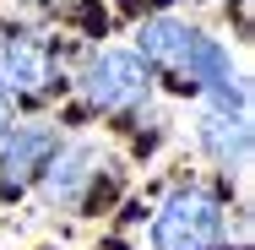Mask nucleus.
I'll use <instances>...</instances> for the list:
<instances>
[{
    "instance_id": "1",
    "label": "nucleus",
    "mask_w": 255,
    "mask_h": 250,
    "mask_svg": "<svg viewBox=\"0 0 255 250\" xmlns=\"http://www.w3.org/2000/svg\"><path fill=\"white\" fill-rule=\"evenodd\" d=\"M141 60L147 71H163L168 87L179 93H206V98H245V87L234 82L228 49L217 38H206L201 27L179 22V16H152L141 22Z\"/></svg>"
},
{
    "instance_id": "5",
    "label": "nucleus",
    "mask_w": 255,
    "mask_h": 250,
    "mask_svg": "<svg viewBox=\"0 0 255 250\" xmlns=\"http://www.w3.org/2000/svg\"><path fill=\"white\" fill-rule=\"evenodd\" d=\"M201 147L217 163H234V169L250 158V114H245V98H206Z\"/></svg>"
},
{
    "instance_id": "3",
    "label": "nucleus",
    "mask_w": 255,
    "mask_h": 250,
    "mask_svg": "<svg viewBox=\"0 0 255 250\" xmlns=\"http://www.w3.org/2000/svg\"><path fill=\"white\" fill-rule=\"evenodd\" d=\"M82 93L93 109H109V114H120V109H136V103H147L152 93V71H147V60L130 49H103L87 60V71H82Z\"/></svg>"
},
{
    "instance_id": "7",
    "label": "nucleus",
    "mask_w": 255,
    "mask_h": 250,
    "mask_svg": "<svg viewBox=\"0 0 255 250\" xmlns=\"http://www.w3.org/2000/svg\"><path fill=\"white\" fill-rule=\"evenodd\" d=\"M60 82V65L38 38H5L0 44V87L5 93H49Z\"/></svg>"
},
{
    "instance_id": "2",
    "label": "nucleus",
    "mask_w": 255,
    "mask_h": 250,
    "mask_svg": "<svg viewBox=\"0 0 255 250\" xmlns=\"http://www.w3.org/2000/svg\"><path fill=\"white\" fill-rule=\"evenodd\" d=\"M223 229H228L223 196L206 191V185H179L152 218V245L157 250H217Z\"/></svg>"
},
{
    "instance_id": "6",
    "label": "nucleus",
    "mask_w": 255,
    "mask_h": 250,
    "mask_svg": "<svg viewBox=\"0 0 255 250\" xmlns=\"http://www.w3.org/2000/svg\"><path fill=\"white\" fill-rule=\"evenodd\" d=\"M38 174H44V201H49V207H82L93 174H98V152L82 147V142H76V147H54Z\"/></svg>"
},
{
    "instance_id": "4",
    "label": "nucleus",
    "mask_w": 255,
    "mask_h": 250,
    "mask_svg": "<svg viewBox=\"0 0 255 250\" xmlns=\"http://www.w3.org/2000/svg\"><path fill=\"white\" fill-rule=\"evenodd\" d=\"M49 152H54V131H44V125L5 131V136H0V191H5V196L27 191V185L38 180V169L49 163Z\"/></svg>"
},
{
    "instance_id": "8",
    "label": "nucleus",
    "mask_w": 255,
    "mask_h": 250,
    "mask_svg": "<svg viewBox=\"0 0 255 250\" xmlns=\"http://www.w3.org/2000/svg\"><path fill=\"white\" fill-rule=\"evenodd\" d=\"M5 131H11V93L0 87V136H5Z\"/></svg>"
}]
</instances>
